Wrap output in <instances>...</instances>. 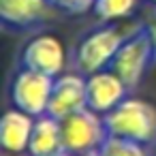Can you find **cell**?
Masks as SVG:
<instances>
[{
	"label": "cell",
	"instance_id": "1",
	"mask_svg": "<svg viewBox=\"0 0 156 156\" xmlns=\"http://www.w3.org/2000/svg\"><path fill=\"white\" fill-rule=\"evenodd\" d=\"M105 118L107 133L139 143L156 139V107L143 98H124Z\"/></svg>",
	"mask_w": 156,
	"mask_h": 156
},
{
	"label": "cell",
	"instance_id": "2",
	"mask_svg": "<svg viewBox=\"0 0 156 156\" xmlns=\"http://www.w3.org/2000/svg\"><path fill=\"white\" fill-rule=\"evenodd\" d=\"M154 62H156V47L152 43V37L145 26H139L133 34L124 39L109 69L128 88H135L141 83V79L147 75Z\"/></svg>",
	"mask_w": 156,
	"mask_h": 156
},
{
	"label": "cell",
	"instance_id": "3",
	"mask_svg": "<svg viewBox=\"0 0 156 156\" xmlns=\"http://www.w3.org/2000/svg\"><path fill=\"white\" fill-rule=\"evenodd\" d=\"M126 37L128 34H124L120 28H115L111 24L101 26V28L92 30L90 34H86L75 49V64H77L79 73L92 75V73L109 69Z\"/></svg>",
	"mask_w": 156,
	"mask_h": 156
},
{
	"label": "cell",
	"instance_id": "4",
	"mask_svg": "<svg viewBox=\"0 0 156 156\" xmlns=\"http://www.w3.org/2000/svg\"><path fill=\"white\" fill-rule=\"evenodd\" d=\"M60 126H62V147L73 156L101 150L109 137L105 118L92 111L90 107L60 120Z\"/></svg>",
	"mask_w": 156,
	"mask_h": 156
},
{
	"label": "cell",
	"instance_id": "5",
	"mask_svg": "<svg viewBox=\"0 0 156 156\" xmlns=\"http://www.w3.org/2000/svg\"><path fill=\"white\" fill-rule=\"evenodd\" d=\"M54 81H56V77H49V75L32 71V69H22L15 75L13 86H11L13 105L34 118L45 115L51 92H54Z\"/></svg>",
	"mask_w": 156,
	"mask_h": 156
},
{
	"label": "cell",
	"instance_id": "6",
	"mask_svg": "<svg viewBox=\"0 0 156 156\" xmlns=\"http://www.w3.org/2000/svg\"><path fill=\"white\" fill-rule=\"evenodd\" d=\"M88 107V77L79 73H62L54 81L47 115L64 120Z\"/></svg>",
	"mask_w": 156,
	"mask_h": 156
},
{
	"label": "cell",
	"instance_id": "7",
	"mask_svg": "<svg viewBox=\"0 0 156 156\" xmlns=\"http://www.w3.org/2000/svg\"><path fill=\"white\" fill-rule=\"evenodd\" d=\"M22 64L24 69H32L39 73H45L49 77H58L64 71L66 54L54 34H39L30 39L22 51Z\"/></svg>",
	"mask_w": 156,
	"mask_h": 156
},
{
	"label": "cell",
	"instance_id": "8",
	"mask_svg": "<svg viewBox=\"0 0 156 156\" xmlns=\"http://www.w3.org/2000/svg\"><path fill=\"white\" fill-rule=\"evenodd\" d=\"M128 86L109 69L88 75V107L101 115H107L126 98Z\"/></svg>",
	"mask_w": 156,
	"mask_h": 156
},
{
	"label": "cell",
	"instance_id": "9",
	"mask_svg": "<svg viewBox=\"0 0 156 156\" xmlns=\"http://www.w3.org/2000/svg\"><path fill=\"white\" fill-rule=\"evenodd\" d=\"M34 122H37L34 115L22 111L17 107L5 111L2 120H0V143H2V147L13 154L28 152Z\"/></svg>",
	"mask_w": 156,
	"mask_h": 156
},
{
	"label": "cell",
	"instance_id": "10",
	"mask_svg": "<svg viewBox=\"0 0 156 156\" xmlns=\"http://www.w3.org/2000/svg\"><path fill=\"white\" fill-rule=\"evenodd\" d=\"M49 0H0V17L7 26L28 28L49 11Z\"/></svg>",
	"mask_w": 156,
	"mask_h": 156
},
{
	"label": "cell",
	"instance_id": "11",
	"mask_svg": "<svg viewBox=\"0 0 156 156\" xmlns=\"http://www.w3.org/2000/svg\"><path fill=\"white\" fill-rule=\"evenodd\" d=\"M60 150H64L60 120H56L47 113L37 118L34 130L30 137V145H28V154L30 156H49V154H56Z\"/></svg>",
	"mask_w": 156,
	"mask_h": 156
},
{
	"label": "cell",
	"instance_id": "12",
	"mask_svg": "<svg viewBox=\"0 0 156 156\" xmlns=\"http://www.w3.org/2000/svg\"><path fill=\"white\" fill-rule=\"evenodd\" d=\"M137 9V0H94V15L101 22L113 24L118 20H126Z\"/></svg>",
	"mask_w": 156,
	"mask_h": 156
},
{
	"label": "cell",
	"instance_id": "13",
	"mask_svg": "<svg viewBox=\"0 0 156 156\" xmlns=\"http://www.w3.org/2000/svg\"><path fill=\"white\" fill-rule=\"evenodd\" d=\"M101 152L105 156H147L143 143L130 141V139H122V137H111V135L103 143Z\"/></svg>",
	"mask_w": 156,
	"mask_h": 156
},
{
	"label": "cell",
	"instance_id": "14",
	"mask_svg": "<svg viewBox=\"0 0 156 156\" xmlns=\"http://www.w3.org/2000/svg\"><path fill=\"white\" fill-rule=\"evenodd\" d=\"M49 5L66 13H86L94 7V0H49Z\"/></svg>",
	"mask_w": 156,
	"mask_h": 156
},
{
	"label": "cell",
	"instance_id": "15",
	"mask_svg": "<svg viewBox=\"0 0 156 156\" xmlns=\"http://www.w3.org/2000/svg\"><path fill=\"white\" fill-rule=\"evenodd\" d=\"M145 28H147V32H150V37H152V43H154V47H156V13H154V17L150 20V24H145Z\"/></svg>",
	"mask_w": 156,
	"mask_h": 156
},
{
	"label": "cell",
	"instance_id": "16",
	"mask_svg": "<svg viewBox=\"0 0 156 156\" xmlns=\"http://www.w3.org/2000/svg\"><path fill=\"white\" fill-rule=\"evenodd\" d=\"M49 156H73L71 152H66V150H60V152H56V154H49Z\"/></svg>",
	"mask_w": 156,
	"mask_h": 156
},
{
	"label": "cell",
	"instance_id": "17",
	"mask_svg": "<svg viewBox=\"0 0 156 156\" xmlns=\"http://www.w3.org/2000/svg\"><path fill=\"white\" fill-rule=\"evenodd\" d=\"M81 156H105L101 150H94V152H88V154H81Z\"/></svg>",
	"mask_w": 156,
	"mask_h": 156
},
{
	"label": "cell",
	"instance_id": "18",
	"mask_svg": "<svg viewBox=\"0 0 156 156\" xmlns=\"http://www.w3.org/2000/svg\"><path fill=\"white\" fill-rule=\"evenodd\" d=\"M154 156H156V150H154Z\"/></svg>",
	"mask_w": 156,
	"mask_h": 156
},
{
	"label": "cell",
	"instance_id": "19",
	"mask_svg": "<svg viewBox=\"0 0 156 156\" xmlns=\"http://www.w3.org/2000/svg\"><path fill=\"white\" fill-rule=\"evenodd\" d=\"M152 2H156V0H152Z\"/></svg>",
	"mask_w": 156,
	"mask_h": 156
}]
</instances>
